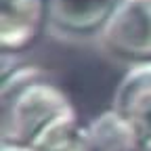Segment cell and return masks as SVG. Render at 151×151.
<instances>
[{"instance_id": "obj_1", "label": "cell", "mask_w": 151, "mask_h": 151, "mask_svg": "<svg viewBox=\"0 0 151 151\" xmlns=\"http://www.w3.org/2000/svg\"><path fill=\"white\" fill-rule=\"evenodd\" d=\"M0 143L29 147L34 139L73 103L50 73L36 65L2 71Z\"/></svg>"}, {"instance_id": "obj_2", "label": "cell", "mask_w": 151, "mask_h": 151, "mask_svg": "<svg viewBox=\"0 0 151 151\" xmlns=\"http://www.w3.org/2000/svg\"><path fill=\"white\" fill-rule=\"evenodd\" d=\"M101 46L128 65L151 61V0H120L99 34Z\"/></svg>"}, {"instance_id": "obj_3", "label": "cell", "mask_w": 151, "mask_h": 151, "mask_svg": "<svg viewBox=\"0 0 151 151\" xmlns=\"http://www.w3.org/2000/svg\"><path fill=\"white\" fill-rule=\"evenodd\" d=\"M48 29V0H0L2 57L32 48Z\"/></svg>"}, {"instance_id": "obj_4", "label": "cell", "mask_w": 151, "mask_h": 151, "mask_svg": "<svg viewBox=\"0 0 151 151\" xmlns=\"http://www.w3.org/2000/svg\"><path fill=\"white\" fill-rule=\"evenodd\" d=\"M118 4L120 0H48V29L67 38H99Z\"/></svg>"}, {"instance_id": "obj_5", "label": "cell", "mask_w": 151, "mask_h": 151, "mask_svg": "<svg viewBox=\"0 0 151 151\" xmlns=\"http://www.w3.org/2000/svg\"><path fill=\"white\" fill-rule=\"evenodd\" d=\"M111 109L134 128L143 149L151 145V61L130 65L116 88Z\"/></svg>"}, {"instance_id": "obj_6", "label": "cell", "mask_w": 151, "mask_h": 151, "mask_svg": "<svg viewBox=\"0 0 151 151\" xmlns=\"http://www.w3.org/2000/svg\"><path fill=\"white\" fill-rule=\"evenodd\" d=\"M32 151H94L88 124H84L76 107L57 116L27 147Z\"/></svg>"}, {"instance_id": "obj_7", "label": "cell", "mask_w": 151, "mask_h": 151, "mask_svg": "<svg viewBox=\"0 0 151 151\" xmlns=\"http://www.w3.org/2000/svg\"><path fill=\"white\" fill-rule=\"evenodd\" d=\"M94 151H143L139 134L116 109H105L88 122Z\"/></svg>"}, {"instance_id": "obj_8", "label": "cell", "mask_w": 151, "mask_h": 151, "mask_svg": "<svg viewBox=\"0 0 151 151\" xmlns=\"http://www.w3.org/2000/svg\"><path fill=\"white\" fill-rule=\"evenodd\" d=\"M0 151H32L27 147H17V145H2L0 143Z\"/></svg>"}, {"instance_id": "obj_9", "label": "cell", "mask_w": 151, "mask_h": 151, "mask_svg": "<svg viewBox=\"0 0 151 151\" xmlns=\"http://www.w3.org/2000/svg\"><path fill=\"white\" fill-rule=\"evenodd\" d=\"M143 151H151V145H147V147H145V149H143Z\"/></svg>"}]
</instances>
